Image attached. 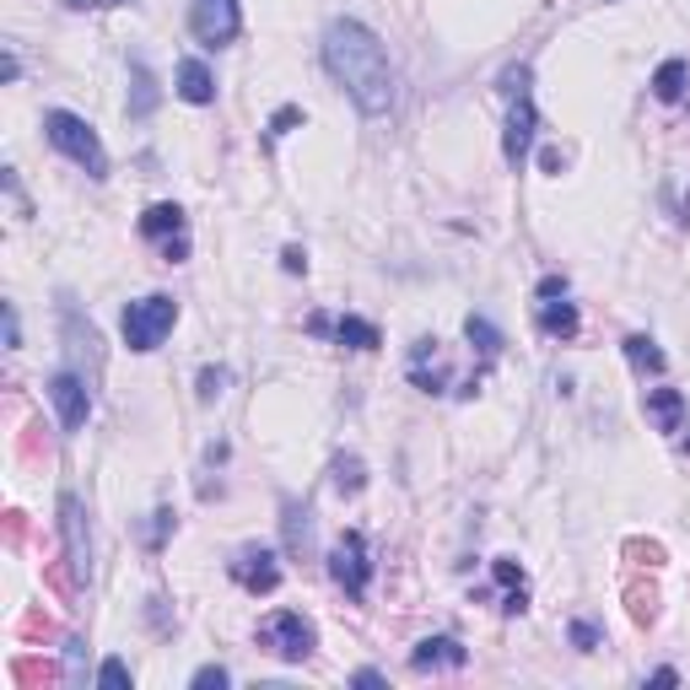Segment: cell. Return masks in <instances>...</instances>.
I'll return each instance as SVG.
<instances>
[{
    "instance_id": "cell-1",
    "label": "cell",
    "mask_w": 690,
    "mask_h": 690,
    "mask_svg": "<svg viewBox=\"0 0 690 690\" xmlns=\"http://www.w3.org/2000/svg\"><path fill=\"white\" fill-rule=\"evenodd\" d=\"M324 66L330 76L350 92V103L367 114V119H383L394 108V66H389V49L383 38L356 22V16H335L324 27Z\"/></svg>"
},
{
    "instance_id": "cell-2",
    "label": "cell",
    "mask_w": 690,
    "mask_h": 690,
    "mask_svg": "<svg viewBox=\"0 0 690 690\" xmlns=\"http://www.w3.org/2000/svg\"><path fill=\"white\" fill-rule=\"evenodd\" d=\"M44 135H49V146L66 152L86 178H108V152H103L97 130L86 124L82 114H71V108H49V114H44Z\"/></svg>"
},
{
    "instance_id": "cell-3",
    "label": "cell",
    "mask_w": 690,
    "mask_h": 690,
    "mask_svg": "<svg viewBox=\"0 0 690 690\" xmlns=\"http://www.w3.org/2000/svg\"><path fill=\"white\" fill-rule=\"evenodd\" d=\"M502 92L513 97V114H508V135H502V157L523 168L528 146H534V130H539V114H534V97H528V66H508L502 71Z\"/></svg>"
},
{
    "instance_id": "cell-4",
    "label": "cell",
    "mask_w": 690,
    "mask_h": 690,
    "mask_svg": "<svg viewBox=\"0 0 690 690\" xmlns=\"http://www.w3.org/2000/svg\"><path fill=\"white\" fill-rule=\"evenodd\" d=\"M172 324H178V302L163 297V292H152V297H141V302H130L124 308V319H119V330H124V345L130 350H157V345L172 335Z\"/></svg>"
},
{
    "instance_id": "cell-5",
    "label": "cell",
    "mask_w": 690,
    "mask_h": 690,
    "mask_svg": "<svg viewBox=\"0 0 690 690\" xmlns=\"http://www.w3.org/2000/svg\"><path fill=\"white\" fill-rule=\"evenodd\" d=\"M330 578L345 588V599H367L372 588V556H367V534L361 528H345L330 550Z\"/></svg>"
},
{
    "instance_id": "cell-6",
    "label": "cell",
    "mask_w": 690,
    "mask_h": 690,
    "mask_svg": "<svg viewBox=\"0 0 690 690\" xmlns=\"http://www.w3.org/2000/svg\"><path fill=\"white\" fill-rule=\"evenodd\" d=\"M313 626L297 615V609H281V615H270L264 626H259V647H270L275 658H286V664H302V658H313Z\"/></svg>"
},
{
    "instance_id": "cell-7",
    "label": "cell",
    "mask_w": 690,
    "mask_h": 690,
    "mask_svg": "<svg viewBox=\"0 0 690 690\" xmlns=\"http://www.w3.org/2000/svg\"><path fill=\"white\" fill-rule=\"evenodd\" d=\"M189 27H194L200 44L222 49V44H233L243 33V11H238V0H194L189 5Z\"/></svg>"
},
{
    "instance_id": "cell-8",
    "label": "cell",
    "mask_w": 690,
    "mask_h": 690,
    "mask_svg": "<svg viewBox=\"0 0 690 690\" xmlns=\"http://www.w3.org/2000/svg\"><path fill=\"white\" fill-rule=\"evenodd\" d=\"M60 534H66V561H71V578L86 583L92 578V534H86V508L76 491L60 497Z\"/></svg>"
},
{
    "instance_id": "cell-9",
    "label": "cell",
    "mask_w": 690,
    "mask_h": 690,
    "mask_svg": "<svg viewBox=\"0 0 690 690\" xmlns=\"http://www.w3.org/2000/svg\"><path fill=\"white\" fill-rule=\"evenodd\" d=\"M49 400H55L60 431H66V437H76V431L86 427V416H92V394H86V378H76V372H55V378H49Z\"/></svg>"
},
{
    "instance_id": "cell-10",
    "label": "cell",
    "mask_w": 690,
    "mask_h": 690,
    "mask_svg": "<svg viewBox=\"0 0 690 690\" xmlns=\"http://www.w3.org/2000/svg\"><path fill=\"white\" fill-rule=\"evenodd\" d=\"M233 583L249 588V594H275V588H281V561H275V550H270V545H243V550L233 556Z\"/></svg>"
},
{
    "instance_id": "cell-11",
    "label": "cell",
    "mask_w": 690,
    "mask_h": 690,
    "mask_svg": "<svg viewBox=\"0 0 690 690\" xmlns=\"http://www.w3.org/2000/svg\"><path fill=\"white\" fill-rule=\"evenodd\" d=\"M141 238H152V243H163V259L178 264V259L189 254V238H183V211L163 200V205H146V216H141Z\"/></svg>"
},
{
    "instance_id": "cell-12",
    "label": "cell",
    "mask_w": 690,
    "mask_h": 690,
    "mask_svg": "<svg viewBox=\"0 0 690 690\" xmlns=\"http://www.w3.org/2000/svg\"><path fill=\"white\" fill-rule=\"evenodd\" d=\"M411 664H416L421 675H427V669H464V664H469V653L459 647V637H427V642H416Z\"/></svg>"
},
{
    "instance_id": "cell-13",
    "label": "cell",
    "mask_w": 690,
    "mask_h": 690,
    "mask_svg": "<svg viewBox=\"0 0 690 690\" xmlns=\"http://www.w3.org/2000/svg\"><path fill=\"white\" fill-rule=\"evenodd\" d=\"M178 97L194 103V108L216 103V76H211L205 60H178Z\"/></svg>"
},
{
    "instance_id": "cell-14",
    "label": "cell",
    "mask_w": 690,
    "mask_h": 690,
    "mask_svg": "<svg viewBox=\"0 0 690 690\" xmlns=\"http://www.w3.org/2000/svg\"><path fill=\"white\" fill-rule=\"evenodd\" d=\"M647 416L658 431H686V394L680 389H647Z\"/></svg>"
},
{
    "instance_id": "cell-15",
    "label": "cell",
    "mask_w": 690,
    "mask_h": 690,
    "mask_svg": "<svg viewBox=\"0 0 690 690\" xmlns=\"http://www.w3.org/2000/svg\"><path fill=\"white\" fill-rule=\"evenodd\" d=\"M539 330H545V335H556V341H572V335H578V308L567 302V292L539 297Z\"/></svg>"
},
{
    "instance_id": "cell-16",
    "label": "cell",
    "mask_w": 690,
    "mask_h": 690,
    "mask_svg": "<svg viewBox=\"0 0 690 690\" xmlns=\"http://www.w3.org/2000/svg\"><path fill=\"white\" fill-rule=\"evenodd\" d=\"M130 82H135V92H130V119H152V108H157V76L146 71V60H130Z\"/></svg>"
},
{
    "instance_id": "cell-17",
    "label": "cell",
    "mask_w": 690,
    "mask_h": 690,
    "mask_svg": "<svg viewBox=\"0 0 690 690\" xmlns=\"http://www.w3.org/2000/svg\"><path fill=\"white\" fill-rule=\"evenodd\" d=\"M330 335H335L341 345H350V350H378V345H383L378 324H367V319H356V313L335 319V324H330Z\"/></svg>"
},
{
    "instance_id": "cell-18",
    "label": "cell",
    "mask_w": 690,
    "mask_h": 690,
    "mask_svg": "<svg viewBox=\"0 0 690 690\" xmlns=\"http://www.w3.org/2000/svg\"><path fill=\"white\" fill-rule=\"evenodd\" d=\"M686 82H690L686 60H664V66L653 71V97H658V103H680V97H686Z\"/></svg>"
},
{
    "instance_id": "cell-19",
    "label": "cell",
    "mask_w": 690,
    "mask_h": 690,
    "mask_svg": "<svg viewBox=\"0 0 690 690\" xmlns=\"http://www.w3.org/2000/svg\"><path fill=\"white\" fill-rule=\"evenodd\" d=\"M308 539H313V513L302 502H286V545H292V556H308Z\"/></svg>"
},
{
    "instance_id": "cell-20",
    "label": "cell",
    "mask_w": 690,
    "mask_h": 690,
    "mask_svg": "<svg viewBox=\"0 0 690 690\" xmlns=\"http://www.w3.org/2000/svg\"><path fill=\"white\" fill-rule=\"evenodd\" d=\"M626 356L637 372H664V350L647 341V335H626Z\"/></svg>"
},
{
    "instance_id": "cell-21",
    "label": "cell",
    "mask_w": 690,
    "mask_h": 690,
    "mask_svg": "<svg viewBox=\"0 0 690 690\" xmlns=\"http://www.w3.org/2000/svg\"><path fill=\"white\" fill-rule=\"evenodd\" d=\"M464 335H469V345H480V356H497V350H502V330H497L491 319H480V313L464 319Z\"/></svg>"
},
{
    "instance_id": "cell-22",
    "label": "cell",
    "mask_w": 690,
    "mask_h": 690,
    "mask_svg": "<svg viewBox=\"0 0 690 690\" xmlns=\"http://www.w3.org/2000/svg\"><path fill=\"white\" fill-rule=\"evenodd\" d=\"M335 486H341V491H361V486H367V464H361L356 453L335 459Z\"/></svg>"
},
{
    "instance_id": "cell-23",
    "label": "cell",
    "mask_w": 690,
    "mask_h": 690,
    "mask_svg": "<svg viewBox=\"0 0 690 690\" xmlns=\"http://www.w3.org/2000/svg\"><path fill=\"white\" fill-rule=\"evenodd\" d=\"M97 686H108V690L130 686V664H124V658H108V664L97 669Z\"/></svg>"
},
{
    "instance_id": "cell-24",
    "label": "cell",
    "mask_w": 690,
    "mask_h": 690,
    "mask_svg": "<svg viewBox=\"0 0 690 690\" xmlns=\"http://www.w3.org/2000/svg\"><path fill=\"white\" fill-rule=\"evenodd\" d=\"M572 642H578L583 653H594V647H599V642H604V631H599V626H594V620H572Z\"/></svg>"
},
{
    "instance_id": "cell-25",
    "label": "cell",
    "mask_w": 690,
    "mask_h": 690,
    "mask_svg": "<svg viewBox=\"0 0 690 690\" xmlns=\"http://www.w3.org/2000/svg\"><path fill=\"white\" fill-rule=\"evenodd\" d=\"M491 567H497V583H502V588H523V567H518L513 556H497Z\"/></svg>"
},
{
    "instance_id": "cell-26",
    "label": "cell",
    "mask_w": 690,
    "mask_h": 690,
    "mask_svg": "<svg viewBox=\"0 0 690 690\" xmlns=\"http://www.w3.org/2000/svg\"><path fill=\"white\" fill-rule=\"evenodd\" d=\"M292 124H302V108H281V114L270 119V130H264V135H270V141H281Z\"/></svg>"
},
{
    "instance_id": "cell-27",
    "label": "cell",
    "mask_w": 690,
    "mask_h": 690,
    "mask_svg": "<svg viewBox=\"0 0 690 690\" xmlns=\"http://www.w3.org/2000/svg\"><path fill=\"white\" fill-rule=\"evenodd\" d=\"M227 686V669L222 664H205V669H194V690H222Z\"/></svg>"
},
{
    "instance_id": "cell-28",
    "label": "cell",
    "mask_w": 690,
    "mask_h": 690,
    "mask_svg": "<svg viewBox=\"0 0 690 690\" xmlns=\"http://www.w3.org/2000/svg\"><path fill=\"white\" fill-rule=\"evenodd\" d=\"M222 383H227V372H222V367H205V372H200V400H216Z\"/></svg>"
},
{
    "instance_id": "cell-29",
    "label": "cell",
    "mask_w": 690,
    "mask_h": 690,
    "mask_svg": "<svg viewBox=\"0 0 690 690\" xmlns=\"http://www.w3.org/2000/svg\"><path fill=\"white\" fill-rule=\"evenodd\" d=\"M281 264H286V270H292V275H302V270H308V254H302V249H297V243H292V249H286V254H281Z\"/></svg>"
},
{
    "instance_id": "cell-30",
    "label": "cell",
    "mask_w": 690,
    "mask_h": 690,
    "mask_svg": "<svg viewBox=\"0 0 690 690\" xmlns=\"http://www.w3.org/2000/svg\"><path fill=\"white\" fill-rule=\"evenodd\" d=\"M350 686H383V675H378V669H356V675H350Z\"/></svg>"
},
{
    "instance_id": "cell-31",
    "label": "cell",
    "mask_w": 690,
    "mask_h": 690,
    "mask_svg": "<svg viewBox=\"0 0 690 690\" xmlns=\"http://www.w3.org/2000/svg\"><path fill=\"white\" fill-rule=\"evenodd\" d=\"M16 335H22V330H16V308L5 302V345H16Z\"/></svg>"
},
{
    "instance_id": "cell-32",
    "label": "cell",
    "mask_w": 690,
    "mask_h": 690,
    "mask_svg": "<svg viewBox=\"0 0 690 690\" xmlns=\"http://www.w3.org/2000/svg\"><path fill=\"white\" fill-rule=\"evenodd\" d=\"M66 5H76V11H103V5H124V0H66Z\"/></svg>"
},
{
    "instance_id": "cell-33",
    "label": "cell",
    "mask_w": 690,
    "mask_h": 690,
    "mask_svg": "<svg viewBox=\"0 0 690 690\" xmlns=\"http://www.w3.org/2000/svg\"><path fill=\"white\" fill-rule=\"evenodd\" d=\"M172 528V513H157V528H152V545H163V534Z\"/></svg>"
}]
</instances>
